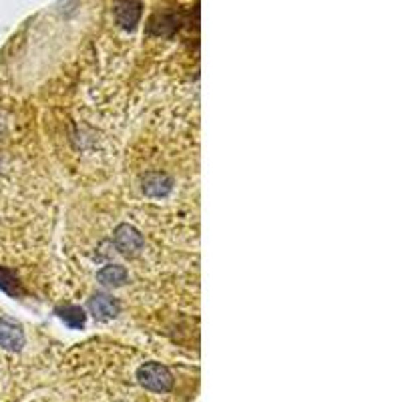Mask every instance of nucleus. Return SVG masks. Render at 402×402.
<instances>
[{"label": "nucleus", "instance_id": "f257e3e1", "mask_svg": "<svg viewBox=\"0 0 402 402\" xmlns=\"http://www.w3.org/2000/svg\"><path fill=\"white\" fill-rule=\"evenodd\" d=\"M139 385L151 392H169L173 388V374L159 362H145L137 370Z\"/></svg>", "mask_w": 402, "mask_h": 402}, {"label": "nucleus", "instance_id": "f03ea898", "mask_svg": "<svg viewBox=\"0 0 402 402\" xmlns=\"http://www.w3.org/2000/svg\"><path fill=\"white\" fill-rule=\"evenodd\" d=\"M115 245L125 256H137L143 250L145 241L143 236L133 225L123 224L115 229Z\"/></svg>", "mask_w": 402, "mask_h": 402}, {"label": "nucleus", "instance_id": "7ed1b4c3", "mask_svg": "<svg viewBox=\"0 0 402 402\" xmlns=\"http://www.w3.org/2000/svg\"><path fill=\"white\" fill-rule=\"evenodd\" d=\"M115 18L119 27L133 31L141 18V2L139 0H117L115 2Z\"/></svg>", "mask_w": 402, "mask_h": 402}, {"label": "nucleus", "instance_id": "20e7f679", "mask_svg": "<svg viewBox=\"0 0 402 402\" xmlns=\"http://www.w3.org/2000/svg\"><path fill=\"white\" fill-rule=\"evenodd\" d=\"M0 346L4 350L18 352L24 346V334L22 330L8 320H0Z\"/></svg>", "mask_w": 402, "mask_h": 402}, {"label": "nucleus", "instance_id": "39448f33", "mask_svg": "<svg viewBox=\"0 0 402 402\" xmlns=\"http://www.w3.org/2000/svg\"><path fill=\"white\" fill-rule=\"evenodd\" d=\"M171 187H173V181L165 173L151 171L143 177V192L149 197H165V195H169Z\"/></svg>", "mask_w": 402, "mask_h": 402}, {"label": "nucleus", "instance_id": "423d86ee", "mask_svg": "<svg viewBox=\"0 0 402 402\" xmlns=\"http://www.w3.org/2000/svg\"><path fill=\"white\" fill-rule=\"evenodd\" d=\"M91 314L95 316L96 320H111L115 318L117 314H119V302L111 298V296H95L93 300H91Z\"/></svg>", "mask_w": 402, "mask_h": 402}, {"label": "nucleus", "instance_id": "0eeeda50", "mask_svg": "<svg viewBox=\"0 0 402 402\" xmlns=\"http://www.w3.org/2000/svg\"><path fill=\"white\" fill-rule=\"evenodd\" d=\"M96 280L103 284V286H109V288H119L127 282V270L123 266H105L103 270H99L96 273Z\"/></svg>", "mask_w": 402, "mask_h": 402}, {"label": "nucleus", "instance_id": "6e6552de", "mask_svg": "<svg viewBox=\"0 0 402 402\" xmlns=\"http://www.w3.org/2000/svg\"><path fill=\"white\" fill-rule=\"evenodd\" d=\"M61 318H63L64 324L71 326V328H82L85 320H87L82 308H79V306H69V308H64L63 312H61Z\"/></svg>", "mask_w": 402, "mask_h": 402}, {"label": "nucleus", "instance_id": "1a4fd4ad", "mask_svg": "<svg viewBox=\"0 0 402 402\" xmlns=\"http://www.w3.org/2000/svg\"><path fill=\"white\" fill-rule=\"evenodd\" d=\"M0 289L6 292V294H16L18 292V282L13 273L4 268H0Z\"/></svg>", "mask_w": 402, "mask_h": 402}]
</instances>
